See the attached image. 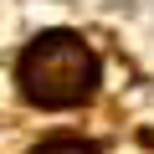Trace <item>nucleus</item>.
Returning <instances> with one entry per match:
<instances>
[{
    "label": "nucleus",
    "mask_w": 154,
    "mask_h": 154,
    "mask_svg": "<svg viewBox=\"0 0 154 154\" xmlns=\"http://www.w3.org/2000/svg\"><path fill=\"white\" fill-rule=\"evenodd\" d=\"M16 82L36 108H77L98 93V57L77 31H41L16 62Z\"/></svg>",
    "instance_id": "obj_1"
},
{
    "label": "nucleus",
    "mask_w": 154,
    "mask_h": 154,
    "mask_svg": "<svg viewBox=\"0 0 154 154\" xmlns=\"http://www.w3.org/2000/svg\"><path fill=\"white\" fill-rule=\"evenodd\" d=\"M31 154H98L93 144H82V139H46L41 149H31Z\"/></svg>",
    "instance_id": "obj_2"
}]
</instances>
